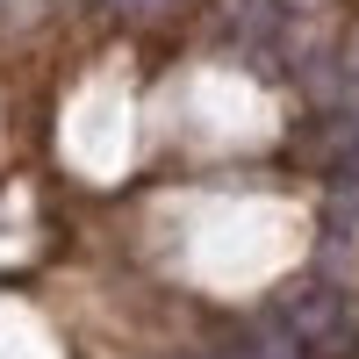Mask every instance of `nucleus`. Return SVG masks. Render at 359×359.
Returning a JSON list of instances; mask_svg holds the SVG:
<instances>
[{"instance_id": "obj_1", "label": "nucleus", "mask_w": 359, "mask_h": 359, "mask_svg": "<svg viewBox=\"0 0 359 359\" xmlns=\"http://www.w3.org/2000/svg\"><path fill=\"white\" fill-rule=\"evenodd\" d=\"M294 338H302V352H323V359H345L352 352V302L345 294H331V287H316V294H294V309L280 316Z\"/></svg>"}, {"instance_id": "obj_2", "label": "nucleus", "mask_w": 359, "mask_h": 359, "mask_svg": "<svg viewBox=\"0 0 359 359\" xmlns=\"http://www.w3.org/2000/svg\"><path fill=\"white\" fill-rule=\"evenodd\" d=\"M230 359H309V352H302V338H294L280 316H266V323H252V331L237 338Z\"/></svg>"}, {"instance_id": "obj_3", "label": "nucleus", "mask_w": 359, "mask_h": 359, "mask_svg": "<svg viewBox=\"0 0 359 359\" xmlns=\"http://www.w3.org/2000/svg\"><path fill=\"white\" fill-rule=\"evenodd\" d=\"M345 187L359 194V43H352V94H345Z\"/></svg>"}, {"instance_id": "obj_4", "label": "nucleus", "mask_w": 359, "mask_h": 359, "mask_svg": "<svg viewBox=\"0 0 359 359\" xmlns=\"http://www.w3.org/2000/svg\"><path fill=\"white\" fill-rule=\"evenodd\" d=\"M115 8H151V0H115Z\"/></svg>"}]
</instances>
